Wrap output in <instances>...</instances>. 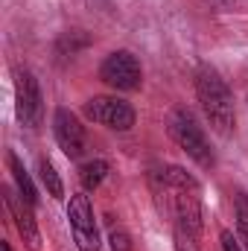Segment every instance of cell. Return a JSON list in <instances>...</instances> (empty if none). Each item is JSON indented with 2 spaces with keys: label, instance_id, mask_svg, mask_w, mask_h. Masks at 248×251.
<instances>
[{
  "label": "cell",
  "instance_id": "obj_1",
  "mask_svg": "<svg viewBox=\"0 0 248 251\" xmlns=\"http://www.w3.org/2000/svg\"><path fill=\"white\" fill-rule=\"evenodd\" d=\"M155 187L167 199V207L173 210L178 231H187L198 240L201 234V196L193 176H187L181 167H167L155 176Z\"/></svg>",
  "mask_w": 248,
  "mask_h": 251
},
{
  "label": "cell",
  "instance_id": "obj_2",
  "mask_svg": "<svg viewBox=\"0 0 248 251\" xmlns=\"http://www.w3.org/2000/svg\"><path fill=\"white\" fill-rule=\"evenodd\" d=\"M196 94H198V102H201L210 126L219 134H231L234 123H237V111H234V94L225 85V79L213 67L204 64L196 70Z\"/></svg>",
  "mask_w": 248,
  "mask_h": 251
},
{
  "label": "cell",
  "instance_id": "obj_3",
  "mask_svg": "<svg viewBox=\"0 0 248 251\" xmlns=\"http://www.w3.org/2000/svg\"><path fill=\"white\" fill-rule=\"evenodd\" d=\"M170 134H173V140L184 149L196 164H201V167H213L210 143H207V137H204L201 126L196 123V117H193L190 111L178 108V111L170 117Z\"/></svg>",
  "mask_w": 248,
  "mask_h": 251
},
{
  "label": "cell",
  "instance_id": "obj_4",
  "mask_svg": "<svg viewBox=\"0 0 248 251\" xmlns=\"http://www.w3.org/2000/svg\"><path fill=\"white\" fill-rule=\"evenodd\" d=\"M85 117L117 131H128L134 126V108L117 97H94L85 102Z\"/></svg>",
  "mask_w": 248,
  "mask_h": 251
},
{
  "label": "cell",
  "instance_id": "obj_5",
  "mask_svg": "<svg viewBox=\"0 0 248 251\" xmlns=\"http://www.w3.org/2000/svg\"><path fill=\"white\" fill-rule=\"evenodd\" d=\"M67 219H70V228H73V237H76L79 249H82V251H97V249H99V231H97L94 210H91V201H88V196H85V193L70 196Z\"/></svg>",
  "mask_w": 248,
  "mask_h": 251
},
{
  "label": "cell",
  "instance_id": "obj_6",
  "mask_svg": "<svg viewBox=\"0 0 248 251\" xmlns=\"http://www.w3.org/2000/svg\"><path fill=\"white\" fill-rule=\"evenodd\" d=\"M99 76H102V82L105 85H111V88H117V91H134V88H140V64L137 59L128 53V50H117V53H111L102 67H99Z\"/></svg>",
  "mask_w": 248,
  "mask_h": 251
},
{
  "label": "cell",
  "instance_id": "obj_7",
  "mask_svg": "<svg viewBox=\"0 0 248 251\" xmlns=\"http://www.w3.org/2000/svg\"><path fill=\"white\" fill-rule=\"evenodd\" d=\"M15 111L24 126H35L41 120V88L29 70L15 73Z\"/></svg>",
  "mask_w": 248,
  "mask_h": 251
},
{
  "label": "cell",
  "instance_id": "obj_8",
  "mask_svg": "<svg viewBox=\"0 0 248 251\" xmlns=\"http://www.w3.org/2000/svg\"><path fill=\"white\" fill-rule=\"evenodd\" d=\"M53 131H56V140H59V146L67 158H79L85 152V128L76 120L73 111L59 108L53 114Z\"/></svg>",
  "mask_w": 248,
  "mask_h": 251
},
{
  "label": "cell",
  "instance_id": "obj_9",
  "mask_svg": "<svg viewBox=\"0 0 248 251\" xmlns=\"http://www.w3.org/2000/svg\"><path fill=\"white\" fill-rule=\"evenodd\" d=\"M6 207H9V213H12V219H15V225H18V231L24 237V243L32 251H38L41 249V234H38V225L32 219V204L24 196H15L12 190H6Z\"/></svg>",
  "mask_w": 248,
  "mask_h": 251
},
{
  "label": "cell",
  "instance_id": "obj_10",
  "mask_svg": "<svg viewBox=\"0 0 248 251\" xmlns=\"http://www.w3.org/2000/svg\"><path fill=\"white\" fill-rule=\"evenodd\" d=\"M6 164H9V170H12V178H15V184H18V193L35 207V201H38V193H35V184H32V178L26 176V170H24V164L18 161V155L15 152H9L6 155Z\"/></svg>",
  "mask_w": 248,
  "mask_h": 251
},
{
  "label": "cell",
  "instance_id": "obj_11",
  "mask_svg": "<svg viewBox=\"0 0 248 251\" xmlns=\"http://www.w3.org/2000/svg\"><path fill=\"white\" fill-rule=\"evenodd\" d=\"M105 176H108V164L99 161V158L82 164V170H79V181H82V187L85 190H97L102 181H105Z\"/></svg>",
  "mask_w": 248,
  "mask_h": 251
},
{
  "label": "cell",
  "instance_id": "obj_12",
  "mask_svg": "<svg viewBox=\"0 0 248 251\" xmlns=\"http://www.w3.org/2000/svg\"><path fill=\"white\" fill-rule=\"evenodd\" d=\"M38 178H41V184H44V190H47V196H53V199H62V196H64L62 178H59L56 167H53L47 158H41V161H38Z\"/></svg>",
  "mask_w": 248,
  "mask_h": 251
},
{
  "label": "cell",
  "instance_id": "obj_13",
  "mask_svg": "<svg viewBox=\"0 0 248 251\" xmlns=\"http://www.w3.org/2000/svg\"><path fill=\"white\" fill-rule=\"evenodd\" d=\"M237 234H240V243L248 251V196L246 193L237 196Z\"/></svg>",
  "mask_w": 248,
  "mask_h": 251
},
{
  "label": "cell",
  "instance_id": "obj_14",
  "mask_svg": "<svg viewBox=\"0 0 248 251\" xmlns=\"http://www.w3.org/2000/svg\"><path fill=\"white\" fill-rule=\"evenodd\" d=\"M108 243H111V249L114 251H131V237L125 234L123 228H111Z\"/></svg>",
  "mask_w": 248,
  "mask_h": 251
},
{
  "label": "cell",
  "instance_id": "obj_15",
  "mask_svg": "<svg viewBox=\"0 0 248 251\" xmlns=\"http://www.w3.org/2000/svg\"><path fill=\"white\" fill-rule=\"evenodd\" d=\"M175 243H178V251H198L196 249V237H190L187 231H175Z\"/></svg>",
  "mask_w": 248,
  "mask_h": 251
},
{
  "label": "cell",
  "instance_id": "obj_16",
  "mask_svg": "<svg viewBox=\"0 0 248 251\" xmlns=\"http://www.w3.org/2000/svg\"><path fill=\"white\" fill-rule=\"evenodd\" d=\"M222 251H243V246H240V237H234L231 231H222Z\"/></svg>",
  "mask_w": 248,
  "mask_h": 251
},
{
  "label": "cell",
  "instance_id": "obj_17",
  "mask_svg": "<svg viewBox=\"0 0 248 251\" xmlns=\"http://www.w3.org/2000/svg\"><path fill=\"white\" fill-rule=\"evenodd\" d=\"M0 251H12V246L9 243H0Z\"/></svg>",
  "mask_w": 248,
  "mask_h": 251
}]
</instances>
